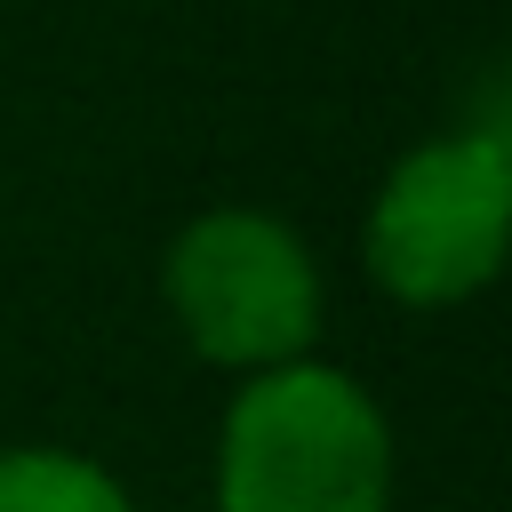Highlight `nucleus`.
I'll use <instances>...</instances> for the list:
<instances>
[{
  "mask_svg": "<svg viewBox=\"0 0 512 512\" xmlns=\"http://www.w3.org/2000/svg\"><path fill=\"white\" fill-rule=\"evenodd\" d=\"M216 512H392V424L352 368L240 376L216 424Z\"/></svg>",
  "mask_w": 512,
  "mask_h": 512,
  "instance_id": "f257e3e1",
  "label": "nucleus"
},
{
  "mask_svg": "<svg viewBox=\"0 0 512 512\" xmlns=\"http://www.w3.org/2000/svg\"><path fill=\"white\" fill-rule=\"evenodd\" d=\"M504 232H512V144L496 128H464L392 160L360 224V264L392 304L448 312L496 280Z\"/></svg>",
  "mask_w": 512,
  "mask_h": 512,
  "instance_id": "f03ea898",
  "label": "nucleus"
},
{
  "mask_svg": "<svg viewBox=\"0 0 512 512\" xmlns=\"http://www.w3.org/2000/svg\"><path fill=\"white\" fill-rule=\"evenodd\" d=\"M160 296L176 336L232 376L304 360L320 336V264L264 208H208L168 240Z\"/></svg>",
  "mask_w": 512,
  "mask_h": 512,
  "instance_id": "7ed1b4c3",
  "label": "nucleus"
},
{
  "mask_svg": "<svg viewBox=\"0 0 512 512\" xmlns=\"http://www.w3.org/2000/svg\"><path fill=\"white\" fill-rule=\"evenodd\" d=\"M0 512H136V496L80 448H0Z\"/></svg>",
  "mask_w": 512,
  "mask_h": 512,
  "instance_id": "20e7f679",
  "label": "nucleus"
}]
</instances>
